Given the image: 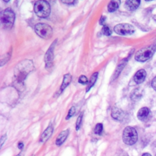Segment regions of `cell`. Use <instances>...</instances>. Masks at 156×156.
Masks as SVG:
<instances>
[{"mask_svg":"<svg viewBox=\"0 0 156 156\" xmlns=\"http://www.w3.org/2000/svg\"><path fill=\"white\" fill-rule=\"evenodd\" d=\"M6 139H7V135H6V134H5V135H2V136H1V140H0V143H1V147L2 146L3 144H4V142L5 141Z\"/></svg>","mask_w":156,"mask_h":156,"instance_id":"cell-25","label":"cell"},{"mask_svg":"<svg viewBox=\"0 0 156 156\" xmlns=\"http://www.w3.org/2000/svg\"><path fill=\"white\" fill-rule=\"evenodd\" d=\"M142 156H152V155L149 153H144L142 155Z\"/></svg>","mask_w":156,"mask_h":156,"instance_id":"cell-30","label":"cell"},{"mask_svg":"<svg viewBox=\"0 0 156 156\" xmlns=\"http://www.w3.org/2000/svg\"><path fill=\"white\" fill-rule=\"evenodd\" d=\"M61 1L62 2L66 4H71L75 1V0H61Z\"/></svg>","mask_w":156,"mask_h":156,"instance_id":"cell-27","label":"cell"},{"mask_svg":"<svg viewBox=\"0 0 156 156\" xmlns=\"http://www.w3.org/2000/svg\"><path fill=\"white\" fill-rule=\"evenodd\" d=\"M155 156H156V154H155Z\"/></svg>","mask_w":156,"mask_h":156,"instance_id":"cell-36","label":"cell"},{"mask_svg":"<svg viewBox=\"0 0 156 156\" xmlns=\"http://www.w3.org/2000/svg\"><path fill=\"white\" fill-rule=\"evenodd\" d=\"M56 41L55 40L51 45L48 50L47 51L45 56H44V61L46 63V68L48 70H49L52 66V61L54 58V50L55 48V45L56 44Z\"/></svg>","mask_w":156,"mask_h":156,"instance_id":"cell-8","label":"cell"},{"mask_svg":"<svg viewBox=\"0 0 156 156\" xmlns=\"http://www.w3.org/2000/svg\"><path fill=\"white\" fill-rule=\"evenodd\" d=\"M155 50L156 45L155 44L141 48L135 54V58L138 62H145L149 60L153 55Z\"/></svg>","mask_w":156,"mask_h":156,"instance_id":"cell-4","label":"cell"},{"mask_svg":"<svg viewBox=\"0 0 156 156\" xmlns=\"http://www.w3.org/2000/svg\"><path fill=\"white\" fill-rule=\"evenodd\" d=\"M16 156H23V154H18L17 155H16Z\"/></svg>","mask_w":156,"mask_h":156,"instance_id":"cell-32","label":"cell"},{"mask_svg":"<svg viewBox=\"0 0 156 156\" xmlns=\"http://www.w3.org/2000/svg\"><path fill=\"white\" fill-rule=\"evenodd\" d=\"M68 134H69V130L68 129H66L65 130H63V131L61 132L56 138V140H55L56 145L58 146H61L64 143L65 140L66 139Z\"/></svg>","mask_w":156,"mask_h":156,"instance_id":"cell-14","label":"cell"},{"mask_svg":"<svg viewBox=\"0 0 156 156\" xmlns=\"http://www.w3.org/2000/svg\"><path fill=\"white\" fill-rule=\"evenodd\" d=\"M98 76V73H94V74H92V76H91V78H90V80L88 82V87L87 88V92L88 91L90 90V89L94 85V83L96 82V81L97 80Z\"/></svg>","mask_w":156,"mask_h":156,"instance_id":"cell-17","label":"cell"},{"mask_svg":"<svg viewBox=\"0 0 156 156\" xmlns=\"http://www.w3.org/2000/svg\"><path fill=\"white\" fill-rule=\"evenodd\" d=\"M105 20H106L105 16H102L101 18V19H100V20H99V23H100V24H102V25L104 24V23H105Z\"/></svg>","mask_w":156,"mask_h":156,"instance_id":"cell-28","label":"cell"},{"mask_svg":"<svg viewBox=\"0 0 156 156\" xmlns=\"http://www.w3.org/2000/svg\"><path fill=\"white\" fill-rule=\"evenodd\" d=\"M127 62V61H126V59H124V60H122V62H121L120 63V64L118 65V68H117V69H116V72H115V77H118V74L120 73L121 71V70L122 69V68L124 67V66H125V65H126V63Z\"/></svg>","mask_w":156,"mask_h":156,"instance_id":"cell-19","label":"cell"},{"mask_svg":"<svg viewBox=\"0 0 156 156\" xmlns=\"http://www.w3.org/2000/svg\"><path fill=\"white\" fill-rule=\"evenodd\" d=\"M112 116L117 121H122L126 118V114L122 110L115 107L112 111Z\"/></svg>","mask_w":156,"mask_h":156,"instance_id":"cell-9","label":"cell"},{"mask_svg":"<svg viewBox=\"0 0 156 156\" xmlns=\"http://www.w3.org/2000/svg\"><path fill=\"white\" fill-rule=\"evenodd\" d=\"M140 4V0H126L125 2L126 8L130 11L136 10Z\"/></svg>","mask_w":156,"mask_h":156,"instance_id":"cell-11","label":"cell"},{"mask_svg":"<svg viewBox=\"0 0 156 156\" xmlns=\"http://www.w3.org/2000/svg\"><path fill=\"white\" fill-rule=\"evenodd\" d=\"M150 113V110L147 107H142L138 110L137 113V117L140 121H144L148 119Z\"/></svg>","mask_w":156,"mask_h":156,"instance_id":"cell-10","label":"cell"},{"mask_svg":"<svg viewBox=\"0 0 156 156\" xmlns=\"http://www.w3.org/2000/svg\"><path fill=\"white\" fill-rule=\"evenodd\" d=\"M46 1H47L48 2H51V3H53V2H55V0H44Z\"/></svg>","mask_w":156,"mask_h":156,"instance_id":"cell-31","label":"cell"},{"mask_svg":"<svg viewBox=\"0 0 156 156\" xmlns=\"http://www.w3.org/2000/svg\"><path fill=\"white\" fill-rule=\"evenodd\" d=\"M138 140V134L135 128L127 126L122 133V140L124 143L127 145L134 144Z\"/></svg>","mask_w":156,"mask_h":156,"instance_id":"cell-5","label":"cell"},{"mask_svg":"<svg viewBox=\"0 0 156 156\" xmlns=\"http://www.w3.org/2000/svg\"><path fill=\"white\" fill-rule=\"evenodd\" d=\"M102 32L104 35H107V36H109L112 34V30L110 29V28L107 26V25H104L102 29Z\"/></svg>","mask_w":156,"mask_h":156,"instance_id":"cell-21","label":"cell"},{"mask_svg":"<svg viewBox=\"0 0 156 156\" xmlns=\"http://www.w3.org/2000/svg\"><path fill=\"white\" fill-rule=\"evenodd\" d=\"M36 34L42 38L49 39L52 35L51 27L45 23H38L34 27Z\"/></svg>","mask_w":156,"mask_h":156,"instance_id":"cell-6","label":"cell"},{"mask_svg":"<svg viewBox=\"0 0 156 156\" xmlns=\"http://www.w3.org/2000/svg\"><path fill=\"white\" fill-rule=\"evenodd\" d=\"M76 112V109H75V107H71V108L69 109V112H68V115L66 118V119H69L71 116H73V115Z\"/></svg>","mask_w":156,"mask_h":156,"instance_id":"cell-23","label":"cell"},{"mask_svg":"<svg viewBox=\"0 0 156 156\" xmlns=\"http://www.w3.org/2000/svg\"><path fill=\"white\" fill-rule=\"evenodd\" d=\"M146 73L145 70L144 69H140L135 73V74L133 77L134 81L137 84L141 83L144 80V79L146 78Z\"/></svg>","mask_w":156,"mask_h":156,"instance_id":"cell-12","label":"cell"},{"mask_svg":"<svg viewBox=\"0 0 156 156\" xmlns=\"http://www.w3.org/2000/svg\"><path fill=\"white\" fill-rule=\"evenodd\" d=\"M142 96V91L139 89H135L131 94V98L133 101H138Z\"/></svg>","mask_w":156,"mask_h":156,"instance_id":"cell-18","label":"cell"},{"mask_svg":"<svg viewBox=\"0 0 156 156\" xmlns=\"http://www.w3.org/2000/svg\"><path fill=\"white\" fill-rule=\"evenodd\" d=\"M34 12L40 18L48 17L51 12V7L49 2L44 0L37 1L34 5Z\"/></svg>","mask_w":156,"mask_h":156,"instance_id":"cell-3","label":"cell"},{"mask_svg":"<svg viewBox=\"0 0 156 156\" xmlns=\"http://www.w3.org/2000/svg\"><path fill=\"white\" fill-rule=\"evenodd\" d=\"M153 19L156 21V15H154V16H153Z\"/></svg>","mask_w":156,"mask_h":156,"instance_id":"cell-33","label":"cell"},{"mask_svg":"<svg viewBox=\"0 0 156 156\" xmlns=\"http://www.w3.org/2000/svg\"><path fill=\"white\" fill-rule=\"evenodd\" d=\"M23 146H24V144H23V143H21V142H20V143H18V148L20 149H21L23 147Z\"/></svg>","mask_w":156,"mask_h":156,"instance_id":"cell-29","label":"cell"},{"mask_svg":"<svg viewBox=\"0 0 156 156\" xmlns=\"http://www.w3.org/2000/svg\"><path fill=\"white\" fill-rule=\"evenodd\" d=\"M82 114H80L79 117L77 119L76 121V130H78L80 127V124L82 122Z\"/></svg>","mask_w":156,"mask_h":156,"instance_id":"cell-24","label":"cell"},{"mask_svg":"<svg viewBox=\"0 0 156 156\" xmlns=\"http://www.w3.org/2000/svg\"><path fill=\"white\" fill-rule=\"evenodd\" d=\"M114 31L121 35H131L135 32L134 27L127 23H122L117 24L114 27Z\"/></svg>","mask_w":156,"mask_h":156,"instance_id":"cell-7","label":"cell"},{"mask_svg":"<svg viewBox=\"0 0 156 156\" xmlns=\"http://www.w3.org/2000/svg\"><path fill=\"white\" fill-rule=\"evenodd\" d=\"M78 82L81 83V84H87L88 83V79L87 78L86 76H83V75H82L79 77V80H78Z\"/></svg>","mask_w":156,"mask_h":156,"instance_id":"cell-22","label":"cell"},{"mask_svg":"<svg viewBox=\"0 0 156 156\" xmlns=\"http://www.w3.org/2000/svg\"><path fill=\"white\" fill-rule=\"evenodd\" d=\"M145 1H152V0H145Z\"/></svg>","mask_w":156,"mask_h":156,"instance_id":"cell-35","label":"cell"},{"mask_svg":"<svg viewBox=\"0 0 156 156\" xmlns=\"http://www.w3.org/2000/svg\"><path fill=\"white\" fill-rule=\"evenodd\" d=\"M120 2V0H111L107 7L108 11L109 12H113L116 11L118 9Z\"/></svg>","mask_w":156,"mask_h":156,"instance_id":"cell-15","label":"cell"},{"mask_svg":"<svg viewBox=\"0 0 156 156\" xmlns=\"http://www.w3.org/2000/svg\"><path fill=\"white\" fill-rule=\"evenodd\" d=\"M152 88L156 91V76L152 79Z\"/></svg>","mask_w":156,"mask_h":156,"instance_id":"cell-26","label":"cell"},{"mask_svg":"<svg viewBox=\"0 0 156 156\" xmlns=\"http://www.w3.org/2000/svg\"><path fill=\"white\" fill-rule=\"evenodd\" d=\"M53 127L52 126H49L42 133L41 136H40V141L41 142H45L51 136L52 132H53Z\"/></svg>","mask_w":156,"mask_h":156,"instance_id":"cell-13","label":"cell"},{"mask_svg":"<svg viewBox=\"0 0 156 156\" xmlns=\"http://www.w3.org/2000/svg\"><path fill=\"white\" fill-rule=\"evenodd\" d=\"M103 130V125L101 123H98L96 125L94 128V133L98 135H101Z\"/></svg>","mask_w":156,"mask_h":156,"instance_id":"cell-20","label":"cell"},{"mask_svg":"<svg viewBox=\"0 0 156 156\" xmlns=\"http://www.w3.org/2000/svg\"><path fill=\"white\" fill-rule=\"evenodd\" d=\"M71 75L70 74H66L63 77V80L62 82V83L61 85L60 90L63 91L71 82Z\"/></svg>","mask_w":156,"mask_h":156,"instance_id":"cell-16","label":"cell"},{"mask_svg":"<svg viewBox=\"0 0 156 156\" xmlns=\"http://www.w3.org/2000/svg\"><path fill=\"white\" fill-rule=\"evenodd\" d=\"M15 15L10 9H6L1 12L0 20L2 26L5 29H10L14 23Z\"/></svg>","mask_w":156,"mask_h":156,"instance_id":"cell-2","label":"cell"},{"mask_svg":"<svg viewBox=\"0 0 156 156\" xmlns=\"http://www.w3.org/2000/svg\"><path fill=\"white\" fill-rule=\"evenodd\" d=\"M4 1H5V2H8V1H9L10 0H3Z\"/></svg>","mask_w":156,"mask_h":156,"instance_id":"cell-34","label":"cell"},{"mask_svg":"<svg viewBox=\"0 0 156 156\" xmlns=\"http://www.w3.org/2000/svg\"><path fill=\"white\" fill-rule=\"evenodd\" d=\"M34 69L32 60H22L15 68L14 82L16 88H21L23 85V82L26 76Z\"/></svg>","mask_w":156,"mask_h":156,"instance_id":"cell-1","label":"cell"}]
</instances>
